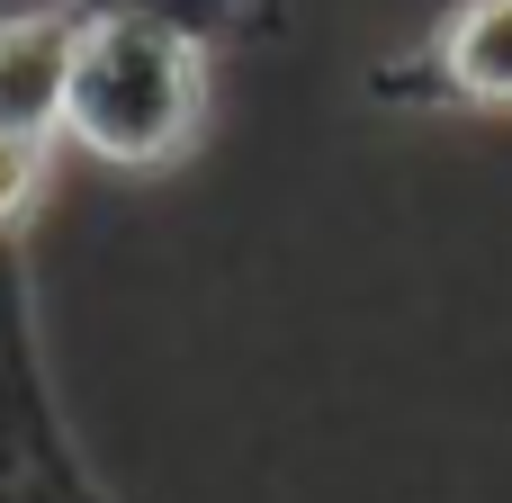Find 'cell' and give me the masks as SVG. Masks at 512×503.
<instances>
[{"label":"cell","mask_w":512,"mask_h":503,"mask_svg":"<svg viewBox=\"0 0 512 503\" xmlns=\"http://www.w3.org/2000/svg\"><path fill=\"white\" fill-rule=\"evenodd\" d=\"M63 135L0 117V468H72L90 459L72 441L54 360H45V315H36V216L54 180Z\"/></svg>","instance_id":"2"},{"label":"cell","mask_w":512,"mask_h":503,"mask_svg":"<svg viewBox=\"0 0 512 503\" xmlns=\"http://www.w3.org/2000/svg\"><path fill=\"white\" fill-rule=\"evenodd\" d=\"M369 99L387 108H441V117H512V0H450L405 54L369 72Z\"/></svg>","instance_id":"3"},{"label":"cell","mask_w":512,"mask_h":503,"mask_svg":"<svg viewBox=\"0 0 512 503\" xmlns=\"http://www.w3.org/2000/svg\"><path fill=\"white\" fill-rule=\"evenodd\" d=\"M207 117H216V45L72 0L63 153L144 180V171H180L207 144Z\"/></svg>","instance_id":"1"},{"label":"cell","mask_w":512,"mask_h":503,"mask_svg":"<svg viewBox=\"0 0 512 503\" xmlns=\"http://www.w3.org/2000/svg\"><path fill=\"white\" fill-rule=\"evenodd\" d=\"M0 503H117L90 459L72 468H0Z\"/></svg>","instance_id":"5"},{"label":"cell","mask_w":512,"mask_h":503,"mask_svg":"<svg viewBox=\"0 0 512 503\" xmlns=\"http://www.w3.org/2000/svg\"><path fill=\"white\" fill-rule=\"evenodd\" d=\"M81 9H117V18H153V27H180L216 54H243V45H270L288 27V0H81Z\"/></svg>","instance_id":"4"}]
</instances>
